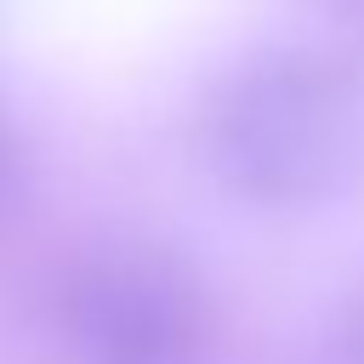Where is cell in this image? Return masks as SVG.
Listing matches in <instances>:
<instances>
[{
	"instance_id": "obj_4",
	"label": "cell",
	"mask_w": 364,
	"mask_h": 364,
	"mask_svg": "<svg viewBox=\"0 0 364 364\" xmlns=\"http://www.w3.org/2000/svg\"><path fill=\"white\" fill-rule=\"evenodd\" d=\"M336 347H341V364H364V279L353 284V296H347V307H341Z\"/></svg>"
},
{
	"instance_id": "obj_3",
	"label": "cell",
	"mask_w": 364,
	"mask_h": 364,
	"mask_svg": "<svg viewBox=\"0 0 364 364\" xmlns=\"http://www.w3.org/2000/svg\"><path fill=\"white\" fill-rule=\"evenodd\" d=\"M17 188H23V148H17V131H11L6 114H0V222L11 216Z\"/></svg>"
},
{
	"instance_id": "obj_2",
	"label": "cell",
	"mask_w": 364,
	"mask_h": 364,
	"mask_svg": "<svg viewBox=\"0 0 364 364\" xmlns=\"http://www.w3.org/2000/svg\"><path fill=\"white\" fill-rule=\"evenodd\" d=\"M51 318L74 364H205L216 341L199 273L148 245L80 256L51 296Z\"/></svg>"
},
{
	"instance_id": "obj_1",
	"label": "cell",
	"mask_w": 364,
	"mask_h": 364,
	"mask_svg": "<svg viewBox=\"0 0 364 364\" xmlns=\"http://www.w3.org/2000/svg\"><path fill=\"white\" fill-rule=\"evenodd\" d=\"M199 154L210 176L256 210H318L364 171V91L353 68L324 51H256L216 80Z\"/></svg>"
}]
</instances>
